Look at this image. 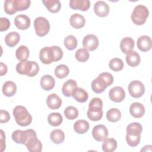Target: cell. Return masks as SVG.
<instances>
[{
  "label": "cell",
  "instance_id": "cell-29",
  "mask_svg": "<svg viewBox=\"0 0 152 152\" xmlns=\"http://www.w3.org/2000/svg\"><path fill=\"white\" fill-rule=\"evenodd\" d=\"M142 131L141 125L138 122L129 124L126 127V134L134 136L141 135Z\"/></svg>",
  "mask_w": 152,
  "mask_h": 152
},
{
  "label": "cell",
  "instance_id": "cell-47",
  "mask_svg": "<svg viewBox=\"0 0 152 152\" xmlns=\"http://www.w3.org/2000/svg\"><path fill=\"white\" fill-rule=\"evenodd\" d=\"M10 119V115L9 113L4 110H0V122L1 123H6L8 122Z\"/></svg>",
  "mask_w": 152,
  "mask_h": 152
},
{
  "label": "cell",
  "instance_id": "cell-22",
  "mask_svg": "<svg viewBox=\"0 0 152 152\" xmlns=\"http://www.w3.org/2000/svg\"><path fill=\"white\" fill-rule=\"evenodd\" d=\"M55 84V79L50 75H45L40 79V86L46 91L52 90Z\"/></svg>",
  "mask_w": 152,
  "mask_h": 152
},
{
  "label": "cell",
  "instance_id": "cell-18",
  "mask_svg": "<svg viewBox=\"0 0 152 152\" xmlns=\"http://www.w3.org/2000/svg\"><path fill=\"white\" fill-rule=\"evenodd\" d=\"M47 106L50 109H58L62 104L61 99L55 93L49 94L46 99Z\"/></svg>",
  "mask_w": 152,
  "mask_h": 152
},
{
  "label": "cell",
  "instance_id": "cell-26",
  "mask_svg": "<svg viewBox=\"0 0 152 152\" xmlns=\"http://www.w3.org/2000/svg\"><path fill=\"white\" fill-rule=\"evenodd\" d=\"M17 91L16 84L11 81H6L2 86V93L7 97L13 96Z\"/></svg>",
  "mask_w": 152,
  "mask_h": 152
},
{
  "label": "cell",
  "instance_id": "cell-2",
  "mask_svg": "<svg viewBox=\"0 0 152 152\" xmlns=\"http://www.w3.org/2000/svg\"><path fill=\"white\" fill-rule=\"evenodd\" d=\"M17 72L21 75H26L32 77L36 75L39 71V66L35 61H20L16 66Z\"/></svg>",
  "mask_w": 152,
  "mask_h": 152
},
{
  "label": "cell",
  "instance_id": "cell-15",
  "mask_svg": "<svg viewBox=\"0 0 152 152\" xmlns=\"http://www.w3.org/2000/svg\"><path fill=\"white\" fill-rule=\"evenodd\" d=\"M137 47L142 52H147L151 48L152 42L150 37L144 35L140 36L137 40Z\"/></svg>",
  "mask_w": 152,
  "mask_h": 152
},
{
  "label": "cell",
  "instance_id": "cell-44",
  "mask_svg": "<svg viewBox=\"0 0 152 152\" xmlns=\"http://www.w3.org/2000/svg\"><path fill=\"white\" fill-rule=\"evenodd\" d=\"M98 77L101 78L104 82L107 87L110 86L113 82V77L109 72H102L99 75Z\"/></svg>",
  "mask_w": 152,
  "mask_h": 152
},
{
  "label": "cell",
  "instance_id": "cell-20",
  "mask_svg": "<svg viewBox=\"0 0 152 152\" xmlns=\"http://www.w3.org/2000/svg\"><path fill=\"white\" fill-rule=\"evenodd\" d=\"M134 45L135 43L134 40L129 37L123 38L120 42V48L122 52L126 55L132 51Z\"/></svg>",
  "mask_w": 152,
  "mask_h": 152
},
{
  "label": "cell",
  "instance_id": "cell-16",
  "mask_svg": "<svg viewBox=\"0 0 152 152\" xmlns=\"http://www.w3.org/2000/svg\"><path fill=\"white\" fill-rule=\"evenodd\" d=\"M90 2L88 0H71L69 7L72 10L86 11L90 8Z\"/></svg>",
  "mask_w": 152,
  "mask_h": 152
},
{
  "label": "cell",
  "instance_id": "cell-4",
  "mask_svg": "<svg viewBox=\"0 0 152 152\" xmlns=\"http://www.w3.org/2000/svg\"><path fill=\"white\" fill-rule=\"evenodd\" d=\"M149 15L148 8L143 5H138L133 10L131 14L132 22L138 26L144 24Z\"/></svg>",
  "mask_w": 152,
  "mask_h": 152
},
{
  "label": "cell",
  "instance_id": "cell-48",
  "mask_svg": "<svg viewBox=\"0 0 152 152\" xmlns=\"http://www.w3.org/2000/svg\"><path fill=\"white\" fill-rule=\"evenodd\" d=\"M1 151H3L5 149V135L3 130H1V140H0Z\"/></svg>",
  "mask_w": 152,
  "mask_h": 152
},
{
  "label": "cell",
  "instance_id": "cell-41",
  "mask_svg": "<svg viewBox=\"0 0 152 152\" xmlns=\"http://www.w3.org/2000/svg\"><path fill=\"white\" fill-rule=\"evenodd\" d=\"M75 57L78 61L84 62L88 59L89 53L88 50L85 48H80L76 51L75 53Z\"/></svg>",
  "mask_w": 152,
  "mask_h": 152
},
{
  "label": "cell",
  "instance_id": "cell-1",
  "mask_svg": "<svg viewBox=\"0 0 152 152\" xmlns=\"http://www.w3.org/2000/svg\"><path fill=\"white\" fill-rule=\"evenodd\" d=\"M103 102L98 97L93 98L89 103L88 109L87 112V117L92 121H97L103 116Z\"/></svg>",
  "mask_w": 152,
  "mask_h": 152
},
{
  "label": "cell",
  "instance_id": "cell-46",
  "mask_svg": "<svg viewBox=\"0 0 152 152\" xmlns=\"http://www.w3.org/2000/svg\"><path fill=\"white\" fill-rule=\"evenodd\" d=\"M10 26V21L7 18L1 17L0 18V31H4L7 30Z\"/></svg>",
  "mask_w": 152,
  "mask_h": 152
},
{
  "label": "cell",
  "instance_id": "cell-23",
  "mask_svg": "<svg viewBox=\"0 0 152 152\" xmlns=\"http://www.w3.org/2000/svg\"><path fill=\"white\" fill-rule=\"evenodd\" d=\"M20 39V35L16 31H11L8 33L5 37V43L9 47L16 46Z\"/></svg>",
  "mask_w": 152,
  "mask_h": 152
},
{
  "label": "cell",
  "instance_id": "cell-24",
  "mask_svg": "<svg viewBox=\"0 0 152 152\" xmlns=\"http://www.w3.org/2000/svg\"><path fill=\"white\" fill-rule=\"evenodd\" d=\"M42 2L52 13L58 12L61 7V4L59 0H43Z\"/></svg>",
  "mask_w": 152,
  "mask_h": 152
},
{
  "label": "cell",
  "instance_id": "cell-21",
  "mask_svg": "<svg viewBox=\"0 0 152 152\" xmlns=\"http://www.w3.org/2000/svg\"><path fill=\"white\" fill-rule=\"evenodd\" d=\"M69 23L71 26L75 28H81L84 26L86 20L82 15L80 14H74L70 17Z\"/></svg>",
  "mask_w": 152,
  "mask_h": 152
},
{
  "label": "cell",
  "instance_id": "cell-45",
  "mask_svg": "<svg viewBox=\"0 0 152 152\" xmlns=\"http://www.w3.org/2000/svg\"><path fill=\"white\" fill-rule=\"evenodd\" d=\"M51 48L54 56V62L61 60L63 56V52L61 48L57 46H53Z\"/></svg>",
  "mask_w": 152,
  "mask_h": 152
},
{
  "label": "cell",
  "instance_id": "cell-25",
  "mask_svg": "<svg viewBox=\"0 0 152 152\" xmlns=\"http://www.w3.org/2000/svg\"><path fill=\"white\" fill-rule=\"evenodd\" d=\"M140 56L135 51H131L126 55V63L130 66H137L140 63Z\"/></svg>",
  "mask_w": 152,
  "mask_h": 152
},
{
  "label": "cell",
  "instance_id": "cell-5",
  "mask_svg": "<svg viewBox=\"0 0 152 152\" xmlns=\"http://www.w3.org/2000/svg\"><path fill=\"white\" fill-rule=\"evenodd\" d=\"M34 27L36 34L38 36L43 37L46 35L50 30L49 21L45 17H37L34 21Z\"/></svg>",
  "mask_w": 152,
  "mask_h": 152
},
{
  "label": "cell",
  "instance_id": "cell-39",
  "mask_svg": "<svg viewBox=\"0 0 152 152\" xmlns=\"http://www.w3.org/2000/svg\"><path fill=\"white\" fill-rule=\"evenodd\" d=\"M31 4L29 0H14V5L16 11H24L28 8Z\"/></svg>",
  "mask_w": 152,
  "mask_h": 152
},
{
  "label": "cell",
  "instance_id": "cell-19",
  "mask_svg": "<svg viewBox=\"0 0 152 152\" xmlns=\"http://www.w3.org/2000/svg\"><path fill=\"white\" fill-rule=\"evenodd\" d=\"M129 112L133 117L135 118H140L145 113V108L141 103L135 102L130 106Z\"/></svg>",
  "mask_w": 152,
  "mask_h": 152
},
{
  "label": "cell",
  "instance_id": "cell-10",
  "mask_svg": "<svg viewBox=\"0 0 152 152\" xmlns=\"http://www.w3.org/2000/svg\"><path fill=\"white\" fill-rule=\"evenodd\" d=\"M92 135L96 141H102L107 137V129L103 125H97L93 128Z\"/></svg>",
  "mask_w": 152,
  "mask_h": 152
},
{
  "label": "cell",
  "instance_id": "cell-14",
  "mask_svg": "<svg viewBox=\"0 0 152 152\" xmlns=\"http://www.w3.org/2000/svg\"><path fill=\"white\" fill-rule=\"evenodd\" d=\"M14 24L18 29L22 30H26L30 26V20L26 15H18L14 19Z\"/></svg>",
  "mask_w": 152,
  "mask_h": 152
},
{
  "label": "cell",
  "instance_id": "cell-28",
  "mask_svg": "<svg viewBox=\"0 0 152 152\" xmlns=\"http://www.w3.org/2000/svg\"><path fill=\"white\" fill-rule=\"evenodd\" d=\"M74 129L76 133L78 134H83L88 131L89 129V124L86 120H78L74 125Z\"/></svg>",
  "mask_w": 152,
  "mask_h": 152
},
{
  "label": "cell",
  "instance_id": "cell-12",
  "mask_svg": "<svg viewBox=\"0 0 152 152\" xmlns=\"http://www.w3.org/2000/svg\"><path fill=\"white\" fill-rule=\"evenodd\" d=\"M25 145L30 152H40L42 150V142L37 139L36 134L31 136L25 144Z\"/></svg>",
  "mask_w": 152,
  "mask_h": 152
},
{
  "label": "cell",
  "instance_id": "cell-11",
  "mask_svg": "<svg viewBox=\"0 0 152 152\" xmlns=\"http://www.w3.org/2000/svg\"><path fill=\"white\" fill-rule=\"evenodd\" d=\"M39 59L45 64H49L54 62V56L51 46L42 48L39 53Z\"/></svg>",
  "mask_w": 152,
  "mask_h": 152
},
{
  "label": "cell",
  "instance_id": "cell-43",
  "mask_svg": "<svg viewBox=\"0 0 152 152\" xmlns=\"http://www.w3.org/2000/svg\"><path fill=\"white\" fill-rule=\"evenodd\" d=\"M4 11L8 15H13L17 11L14 5V0H6L4 2Z\"/></svg>",
  "mask_w": 152,
  "mask_h": 152
},
{
  "label": "cell",
  "instance_id": "cell-33",
  "mask_svg": "<svg viewBox=\"0 0 152 152\" xmlns=\"http://www.w3.org/2000/svg\"><path fill=\"white\" fill-rule=\"evenodd\" d=\"M15 56L18 60L20 61H26L29 56V50L26 46L21 45L15 51Z\"/></svg>",
  "mask_w": 152,
  "mask_h": 152
},
{
  "label": "cell",
  "instance_id": "cell-17",
  "mask_svg": "<svg viewBox=\"0 0 152 152\" xmlns=\"http://www.w3.org/2000/svg\"><path fill=\"white\" fill-rule=\"evenodd\" d=\"M77 87V82L74 80L69 79L65 81L62 86V94L66 97H71L72 96L73 91Z\"/></svg>",
  "mask_w": 152,
  "mask_h": 152
},
{
  "label": "cell",
  "instance_id": "cell-32",
  "mask_svg": "<svg viewBox=\"0 0 152 152\" xmlns=\"http://www.w3.org/2000/svg\"><path fill=\"white\" fill-rule=\"evenodd\" d=\"M51 141L56 144H59L63 142L65 140V134L64 132L59 129H56L53 130L50 135Z\"/></svg>",
  "mask_w": 152,
  "mask_h": 152
},
{
  "label": "cell",
  "instance_id": "cell-34",
  "mask_svg": "<svg viewBox=\"0 0 152 152\" xmlns=\"http://www.w3.org/2000/svg\"><path fill=\"white\" fill-rule=\"evenodd\" d=\"M63 118L59 113H51L48 117V123L53 126H58L62 124Z\"/></svg>",
  "mask_w": 152,
  "mask_h": 152
},
{
  "label": "cell",
  "instance_id": "cell-9",
  "mask_svg": "<svg viewBox=\"0 0 152 152\" xmlns=\"http://www.w3.org/2000/svg\"><path fill=\"white\" fill-rule=\"evenodd\" d=\"M109 99L116 103L123 101L125 97V92L122 87L116 86L112 88L109 92Z\"/></svg>",
  "mask_w": 152,
  "mask_h": 152
},
{
  "label": "cell",
  "instance_id": "cell-36",
  "mask_svg": "<svg viewBox=\"0 0 152 152\" xmlns=\"http://www.w3.org/2000/svg\"><path fill=\"white\" fill-rule=\"evenodd\" d=\"M69 69L68 67L64 64L58 65L55 69V75L58 78L62 79L65 78L69 74Z\"/></svg>",
  "mask_w": 152,
  "mask_h": 152
},
{
  "label": "cell",
  "instance_id": "cell-8",
  "mask_svg": "<svg viewBox=\"0 0 152 152\" xmlns=\"http://www.w3.org/2000/svg\"><path fill=\"white\" fill-rule=\"evenodd\" d=\"M99 39L94 34H88L83 40V47L87 50L93 51L99 46Z\"/></svg>",
  "mask_w": 152,
  "mask_h": 152
},
{
  "label": "cell",
  "instance_id": "cell-27",
  "mask_svg": "<svg viewBox=\"0 0 152 152\" xmlns=\"http://www.w3.org/2000/svg\"><path fill=\"white\" fill-rule=\"evenodd\" d=\"M72 96L75 100L80 103L86 102L88 97L87 92L80 87H77L75 89L72 93Z\"/></svg>",
  "mask_w": 152,
  "mask_h": 152
},
{
  "label": "cell",
  "instance_id": "cell-7",
  "mask_svg": "<svg viewBox=\"0 0 152 152\" xmlns=\"http://www.w3.org/2000/svg\"><path fill=\"white\" fill-rule=\"evenodd\" d=\"M128 91L129 94L134 98L141 97L145 92L144 84L140 81L134 80L128 85Z\"/></svg>",
  "mask_w": 152,
  "mask_h": 152
},
{
  "label": "cell",
  "instance_id": "cell-31",
  "mask_svg": "<svg viewBox=\"0 0 152 152\" xmlns=\"http://www.w3.org/2000/svg\"><path fill=\"white\" fill-rule=\"evenodd\" d=\"M102 147L103 151L104 152H112L117 147V142L113 138H106L103 140Z\"/></svg>",
  "mask_w": 152,
  "mask_h": 152
},
{
  "label": "cell",
  "instance_id": "cell-42",
  "mask_svg": "<svg viewBox=\"0 0 152 152\" xmlns=\"http://www.w3.org/2000/svg\"><path fill=\"white\" fill-rule=\"evenodd\" d=\"M140 139H141L140 135L134 136L129 134L126 135V141L127 142V144L129 146L132 147H136L139 144L140 142Z\"/></svg>",
  "mask_w": 152,
  "mask_h": 152
},
{
  "label": "cell",
  "instance_id": "cell-49",
  "mask_svg": "<svg viewBox=\"0 0 152 152\" xmlns=\"http://www.w3.org/2000/svg\"><path fill=\"white\" fill-rule=\"evenodd\" d=\"M7 72V65L2 62H0V75L3 76L4 75L6 74Z\"/></svg>",
  "mask_w": 152,
  "mask_h": 152
},
{
  "label": "cell",
  "instance_id": "cell-6",
  "mask_svg": "<svg viewBox=\"0 0 152 152\" xmlns=\"http://www.w3.org/2000/svg\"><path fill=\"white\" fill-rule=\"evenodd\" d=\"M34 134H36L35 131L31 129H26L25 131L15 130L12 134V139L17 144L25 145L29 138Z\"/></svg>",
  "mask_w": 152,
  "mask_h": 152
},
{
  "label": "cell",
  "instance_id": "cell-3",
  "mask_svg": "<svg viewBox=\"0 0 152 152\" xmlns=\"http://www.w3.org/2000/svg\"><path fill=\"white\" fill-rule=\"evenodd\" d=\"M13 115L16 123L21 126L29 125L32 121V116L27 109L23 106H17L13 109Z\"/></svg>",
  "mask_w": 152,
  "mask_h": 152
},
{
  "label": "cell",
  "instance_id": "cell-35",
  "mask_svg": "<svg viewBox=\"0 0 152 152\" xmlns=\"http://www.w3.org/2000/svg\"><path fill=\"white\" fill-rule=\"evenodd\" d=\"M121 111L116 108H112L107 112L106 118L109 122H116L121 119Z\"/></svg>",
  "mask_w": 152,
  "mask_h": 152
},
{
  "label": "cell",
  "instance_id": "cell-30",
  "mask_svg": "<svg viewBox=\"0 0 152 152\" xmlns=\"http://www.w3.org/2000/svg\"><path fill=\"white\" fill-rule=\"evenodd\" d=\"M91 86L93 91L97 94H100L103 92L107 87L104 82L98 77L93 80Z\"/></svg>",
  "mask_w": 152,
  "mask_h": 152
},
{
  "label": "cell",
  "instance_id": "cell-37",
  "mask_svg": "<svg viewBox=\"0 0 152 152\" xmlns=\"http://www.w3.org/2000/svg\"><path fill=\"white\" fill-rule=\"evenodd\" d=\"M124 65L123 61L118 58L112 59L109 63V68L114 71H121L124 68Z\"/></svg>",
  "mask_w": 152,
  "mask_h": 152
},
{
  "label": "cell",
  "instance_id": "cell-40",
  "mask_svg": "<svg viewBox=\"0 0 152 152\" xmlns=\"http://www.w3.org/2000/svg\"><path fill=\"white\" fill-rule=\"evenodd\" d=\"M64 115L66 119L69 120H74L78 117V110L76 107L69 106L65 108L64 110Z\"/></svg>",
  "mask_w": 152,
  "mask_h": 152
},
{
  "label": "cell",
  "instance_id": "cell-38",
  "mask_svg": "<svg viewBox=\"0 0 152 152\" xmlns=\"http://www.w3.org/2000/svg\"><path fill=\"white\" fill-rule=\"evenodd\" d=\"M64 45L68 50H72L77 46V40L74 36L69 35L64 39Z\"/></svg>",
  "mask_w": 152,
  "mask_h": 152
},
{
  "label": "cell",
  "instance_id": "cell-13",
  "mask_svg": "<svg viewBox=\"0 0 152 152\" xmlns=\"http://www.w3.org/2000/svg\"><path fill=\"white\" fill-rule=\"evenodd\" d=\"M95 14L100 17H106L109 12V5L103 1H97L94 5Z\"/></svg>",
  "mask_w": 152,
  "mask_h": 152
}]
</instances>
